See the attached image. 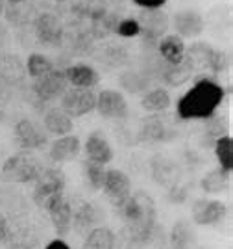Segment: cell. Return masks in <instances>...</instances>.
<instances>
[{
	"label": "cell",
	"instance_id": "obj_1",
	"mask_svg": "<svg viewBox=\"0 0 233 249\" xmlns=\"http://www.w3.org/2000/svg\"><path fill=\"white\" fill-rule=\"evenodd\" d=\"M226 97V89L211 76H202L180 97L176 104L178 117L183 121H205L215 117Z\"/></svg>",
	"mask_w": 233,
	"mask_h": 249
},
{
	"label": "cell",
	"instance_id": "obj_2",
	"mask_svg": "<svg viewBox=\"0 0 233 249\" xmlns=\"http://www.w3.org/2000/svg\"><path fill=\"white\" fill-rule=\"evenodd\" d=\"M119 216L126 223L132 242L144 246L152 240L157 225V210L146 192H135L119 205Z\"/></svg>",
	"mask_w": 233,
	"mask_h": 249
},
{
	"label": "cell",
	"instance_id": "obj_3",
	"mask_svg": "<svg viewBox=\"0 0 233 249\" xmlns=\"http://www.w3.org/2000/svg\"><path fill=\"white\" fill-rule=\"evenodd\" d=\"M41 171H43V166L35 156L28 151H19V153H15L4 160L2 169H0V177L6 182L26 184V182H35V178L39 177Z\"/></svg>",
	"mask_w": 233,
	"mask_h": 249
},
{
	"label": "cell",
	"instance_id": "obj_4",
	"mask_svg": "<svg viewBox=\"0 0 233 249\" xmlns=\"http://www.w3.org/2000/svg\"><path fill=\"white\" fill-rule=\"evenodd\" d=\"M60 108L71 119L83 117L94 112L96 93L93 89H83V88H67V91L60 97Z\"/></svg>",
	"mask_w": 233,
	"mask_h": 249
},
{
	"label": "cell",
	"instance_id": "obj_5",
	"mask_svg": "<svg viewBox=\"0 0 233 249\" xmlns=\"http://www.w3.org/2000/svg\"><path fill=\"white\" fill-rule=\"evenodd\" d=\"M43 208L47 210V214L50 216L52 229L56 231V234L63 238L71 232L72 229V205L65 199V194H54L43 203Z\"/></svg>",
	"mask_w": 233,
	"mask_h": 249
},
{
	"label": "cell",
	"instance_id": "obj_6",
	"mask_svg": "<svg viewBox=\"0 0 233 249\" xmlns=\"http://www.w3.org/2000/svg\"><path fill=\"white\" fill-rule=\"evenodd\" d=\"M65 175L60 167H43V171L39 173V177L35 178V186L31 190V199L37 207H43V203L47 199L60 194L65 190Z\"/></svg>",
	"mask_w": 233,
	"mask_h": 249
},
{
	"label": "cell",
	"instance_id": "obj_7",
	"mask_svg": "<svg viewBox=\"0 0 233 249\" xmlns=\"http://www.w3.org/2000/svg\"><path fill=\"white\" fill-rule=\"evenodd\" d=\"M15 143L19 145L20 151H37L48 143V134L45 132V128L39 126L37 123H33L31 119H20L17 121L15 128Z\"/></svg>",
	"mask_w": 233,
	"mask_h": 249
},
{
	"label": "cell",
	"instance_id": "obj_8",
	"mask_svg": "<svg viewBox=\"0 0 233 249\" xmlns=\"http://www.w3.org/2000/svg\"><path fill=\"white\" fill-rule=\"evenodd\" d=\"M67 88H69V82L61 69H54L48 74L33 80L31 84V91L41 103H52V101L60 99L61 95L67 91Z\"/></svg>",
	"mask_w": 233,
	"mask_h": 249
},
{
	"label": "cell",
	"instance_id": "obj_9",
	"mask_svg": "<svg viewBox=\"0 0 233 249\" xmlns=\"http://www.w3.org/2000/svg\"><path fill=\"white\" fill-rule=\"evenodd\" d=\"M94 110L104 117V119H117L121 121L128 117V101L122 91L119 89H102L96 95V106Z\"/></svg>",
	"mask_w": 233,
	"mask_h": 249
},
{
	"label": "cell",
	"instance_id": "obj_10",
	"mask_svg": "<svg viewBox=\"0 0 233 249\" xmlns=\"http://www.w3.org/2000/svg\"><path fill=\"white\" fill-rule=\"evenodd\" d=\"M102 192L106 194V197L109 199L115 207H119L122 201L128 199L132 194V178L122 169L109 167V169H106V178H104Z\"/></svg>",
	"mask_w": 233,
	"mask_h": 249
},
{
	"label": "cell",
	"instance_id": "obj_11",
	"mask_svg": "<svg viewBox=\"0 0 233 249\" xmlns=\"http://www.w3.org/2000/svg\"><path fill=\"white\" fill-rule=\"evenodd\" d=\"M228 216V207L218 199H198L193 205V221L196 225L213 227Z\"/></svg>",
	"mask_w": 233,
	"mask_h": 249
},
{
	"label": "cell",
	"instance_id": "obj_12",
	"mask_svg": "<svg viewBox=\"0 0 233 249\" xmlns=\"http://www.w3.org/2000/svg\"><path fill=\"white\" fill-rule=\"evenodd\" d=\"M83 153H85V158L89 162L100 164V166L111 164L113 158H115L113 145L102 132H91L87 136V140L83 143Z\"/></svg>",
	"mask_w": 233,
	"mask_h": 249
},
{
	"label": "cell",
	"instance_id": "obj_13",
	"mask_svg": "<svg viewBox=\"0 0 233 249\" xmlns=\"http://www.w3.org/2000/svg\"><path fill=\"white\" fill-rule=\"evenodd\" d=\"M81 153V142L78 136L67 134L56 138L48 147V158L56 164H65L72 162L74 158H78Z\"/></svg>",
	"mask_w": 233,
	"mask_h": 249
},
{
	"label": "cell",
	"instance_id": "obj_14",
	"mask_svg": "<svg viewBox=\"0 0 233 249\" xmlns=\"http://www.w3.org/2000/svg\"><path fill=\"white\" fill-rule=\"evenodd\" d=\"M65 78L71 88H83V89H93L94 86L100 82V73L87 65V63H74L69 65L67 69H63Z\"/></svg>",
	"mask_w": 233,
	"mask_h": 249
},
{
	"label": "cell",
	"instance_id": "obj_15",
	"mask_svg": "<svg viewBox=\"0 0 233 249\" xmlns=\"http://www.w3.org/2000/svg\"><path fill=\"white\" fill-rule=\"evenodd\" d=\"M33 28H35V36L41 43L45 45H50V47H58L63 39V28H61L60 21L52 15V13H43L39 15L35 22H33Z\"/></svg>",
	"mask_w": 233,
	"mask_h": 249
},
{
	"label": "cell",
	"instance_id": "obj_16",
	"mask_svg": "<svg viewBox=\"0 0 233 249\" xmlns=\"http://www.w3.org/2000/svg\"><path fill=\"white\" fill-rule=\"evenodd\" d=\"M172 24H174V30H176V36H180L182 39H185V37H196L203 30L202 15L193 10L178 11L174 15Z\"/></svg>",
	"mask_w": 233,
	"mask_h": 249
},
{
	"label": "cell",
	"instance_id": "obj_17",
	"mask_svg": "<svg viewBox=\"0 0 233 249\" xmlns=\"http://www.w3.org/2000/svg\"><path fill=\"white\" fill-rule=\"evenodd\" d=\"M43 128L48 136L61 138V136L72 134L74 123H72L71 117L58 106V108H48L45 112V115H43Z\"/></svg>",
	"mask_w": 233,
	"mask_h": 249
},
{
	"label": "cell",
	"instance_id": "obj_18",
	"mask_svg": "<svg viewBox=\"0 0 233 249\" xmlns=\"http://www.w3.org/2000/svg\"><path fill=\"white\" fill-rule=\"evenodd\" d=\"M185 41L176 34H165L159 43H157V51L161 54V58L169 65H180L185 60Z\"/></svg>",
	"mask_w": 233,
	"mask_h": 249
},
{
	"label": "cell",
	"instance_id": "obj_19",
	"mask_svg": "<svg viewBox=\"0 0 233 249\" xmlns=\"http://www.w3.org/2000/svg\"><path fill=\"white\" fill-rule=\"evenodd\" d=\"M102 214L100 208H96L93 203H83L76 212H72V225L76 229V232H89L91 229L98 227Z\"/></svg>",
	"mask_w": 233,
	"mask_h": 249
},
{
	"label": "cell",
	"instance_id": "obj_20",
	"mask_svg": "<svg viewBox=\"0 0 233 249\" xmlns=\"http://www.w3.org/2000/svg\"><path fill=\"white\" fill-rule=\"evenodd\" d=\"M117 248V236L109 227L106 225H98V227L91 229L85 240H83V246L81 249H115Z\"/></svg>",
	"mask_w": 233,
	"mask_h": 249
},
{
	"label": "cell",
	"instance_id": "obj_21",
	"mask_svg": "<svg viewBox=\"0 0 233 249\" xmlns=\"http://www.w3.org/2000/svg\"><path fill=\"white\" fill-rule=\"evenodd\" d=\"M171 104H172V99H171L169 91L163 88L150 89L148 93L142 95L141 99V108L148 114H161L171 108Z\"/></svg>",
	"mask_w": 233,
	"mask_h": 249
},
{
	"label": "cell",
	"instance_id": "obj_22",
	"mask_svg": "<svg viewBox=\"0 0 233 249\" xmlns=\"http://www.w3.org/2000/svg\"><path fill=\"white\" fill-rule=\"evenodd\" d=\"M230 175L228 171H224L220 167H215L211 171H207L200 180V186L205 194H220L230 186Z\"/></svg>",
	"mask_w": 233,
	"mask_h": 249
},
{
	"label": "cell",
	"instance_id": "obj_23",
	"mask_svg": "<svg viewBox=\"0 0 233 249\" xmlns=\"http://www.w3.org/2000/svg\"><path fill=\"white\" fill-rule=\"evenodd\" d=\"M54 62L47 54H41V52H31L30 56L26 58V73L30 74L33 80H37L41 76L48 74L50 71H54Z\"/></svg>",
	"mask_w": 233,
	"mask_h": 249
},
{
	"label": "cell",
	"instance_id": "obj_24",
	"mask_svg": "<svg viewBox=\"0 0 233 249\" xmlns=\"http://www.w3.org/2000/svg\"><path fill=\"white\" fill-rule=\"evenodd\" d=\"M215 149V156H217V162H218V167L232 173L233 169V142L232 136L226 134L222 138H218L213 143Z\"/></svg>",
	"mask_w": 233,
	"mask_h": 249
},
{
	"label": "cell",
	"instance_id": "obj_25",
	"mask_svg": "<svg viewBox=\"0 0 233 249\" xmlns=\"http://www.w3.org/2000/svg\"><path fill=\"white\" fill-rule=\"evenodd\" d=\"M154 15H148L146 21L141 22V34L146 37V39H157L159 36L163 37V32L167 30V19L165 15L157 13V11H152Z\"/></svg>",
	"mask_w": 233,
	"mask_h": 249
},
{
	"label": "cell",
	"instance_id": "obj_26",
	"mask_svg": "<svg viewBox=\"0 0 233 249\" xmlns=\"http://www.w3.org/2000/svg\"><path fill=\"white\" fill-rule=\"evenodd\" d=\"M106 169H108L106 166L94 164V162H89V160L83 162V177H85L87 184H89L93 190H102L104 178H106Z\"/></svg>",
	"mask_w": 233,
	"mask_h": 249
},
{
	"label": "cell",
	"instance_id": "obj_27",
	"mask_svg": "<svg viewBox=\"0 0 233 249\" xmlns=\"http://www.w3.org/2000/svg\"><path fill=\"white\" fill-rule=\"evenodd\" d=\"M171 242L174 249H185L193 242V229L189 227L187 221H178L171 232Z\"/></svg>",
	"mask_w": 233,
	"mask_h": 249
},
{
	"label": "cell",
	"instance_id": "obj_28",
	"mask_svg": "<svg viewBox=\"0 0 233 249\" xmlns=\"http://www.w3.org/2000/svg\"><path fill=\"white\" fill-rule=\"evenodd\" d=\"M115 32H117L121 37H137V36H141V24H139L137 19L128 17V19H122V21L117 24Z\"/></svg>",
	"mask_w": 233,
	"mask_h": 249
},
{
	"label": "cell",
	"instance_id": "obj_29",
	"mask_svg": "<svg viewBox=\"0 0 233 249\" xmlns=\"http://www.w3.org/2000/svg\"><path fill=\"white\" fill-rule=\"evenodd\" d=\"M226 67H228V58H226V54H224L222 51L213 49L211 58H209V69H211L213 73H220Z\"/></svg>",
	"mask_w": 233,
	"mask_h": 249
},
{
	"label": "cell",
	"instance_id": "obj_30",
	"mask_svg": "<svg viewBox=\"0 0 233 249\" xmlns=\"http://www.w3.org/2000/svg\"><path fill=\"white\" fill-rule=\"evenodd\" d=\"M133 4L144 11H157L167 4V0H133Z\"/></svg>",
	"mask_w": 233,
	"mask_h": 249
},
{
	"label": "cell",
	"instance_id": "obj_31",
	"mask_svg": "<svg viewBox=\"0 0 233 249\" xmlns=\"http://www.w3.org/2000/svg\"><path fill=\"white\" fill-rule=\"evenodd\" d=\"M11 238V229H10V223L6 221L4 216H0V244H4V242H8Z\"/></svg>",
	"mask_w": 233,
	"mask_h": 249
},
{
	"label": "cell",
	"instance_id": "obj_32",
	"mask_svg": "<svg viewBox=\"0 0 233 249\" xmlns=\"http://www.w3.org/2000/svg\"><path fill=\"white\" fill-rule=\"evenodd\" d=\"M45 249H71V246H69L65 240L58 238V240H52L50 244H48Z\"/></svg>",
	"mask_w": 233,
	"mask_h": 249
},
{
	"label": "cell",
	"instance_id": "obj_33",
	"mask_svg": "<svg viewBox=\"0 0 233 249\" xmlns=\"http://www.w3.org/2000/svg\"><path fill=\"white\" fill-rule=\"evenodd\" d=\"M6 2H10V4H20V2H24V0H6Z\"/></svg>",
	"mask_w": 233,
	"mask_h": 249
},
{
	"label": "cell",
	"instance_id": "obj_34",
	"mask_svg": "<svg viewBox=\"0 0 233 249\" xmlns=\"http://www.w3.org/2000/svg\"><path fill=\"white\" fill-rule=\"evenodd\" d=\"M4 2H6V0H0V13L4 11Z\"/></svg>",
	"mask_w": 233,
	"mask_h": 249
},
{
	"label": "cell",
	"instance_id": "obj_35",
	"mask_svg": "<svg viewBox=\"0 0 233 249\" xmlns=\"http://www.w3.org/2000/svg\"><path fill=\"white\" fill-rule=\"evenodd\" d=\"M0 119H2V112H0Z\"/></svg>",
	"mask_w": 233,
	"mask_h": 249
},
{
	"label": "cell",
	"instance_id": "obj_36",
	"mask_svg": "<svg viewBox=\"0 0 233 249\" xmlns=\"http://www.w3.org/2000/svg\"><path fill=\"white\" fill-rule=\"evenodd\" d=\"M0 216H2V214H0Z\"/></svg>",
	"mask_w": 233,
	"mask_h": 249
}]
</instances>
